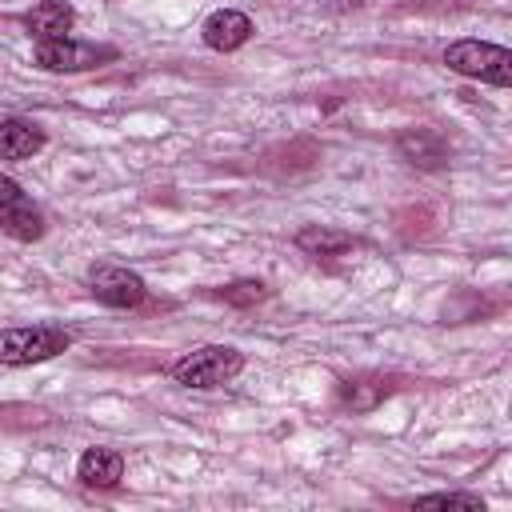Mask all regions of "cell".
<instances>
[{
  "mask_svg": "<svg viewBox=\"0 0 512 512\" xmlns=\"http://www.w3.org/2000/svg\"><path fill=\"white\" fill-rule=\"evenodd\" d=\"M296 248H304L316 260H328V256L348 252L352 248V236L348 232H336V228H324V224H308V228L296 232Z\"/></svg>",
  "mask_w": 512,
  "mask_h": 512,
  "instance_id": "obj_11",
  "label": "cell"
},
{
  "mask_svg": "<svg viewBox=\"0 0 512 512\" xmlns=\"http://www.w3.org/2000/svg\"><path fill=\"white\" fill-rule=\"evenodd\" d=\"M444 64L460 76L508 88L512 84V52L504 44H484V40H456L444 48Z\"/></svg>",
  "mask_w": 512,
  "mask_h": 512,
  "instance_id": "obj_2",
  "label": "cell"
},
{
  "mask_svg": "<svg viewBox=\"0 0 512 512\" xmlns=\"http://www.w3.org/2000/svg\"><path fill=\"white\" fill-rule=\"evenodd\" d=\"M72 344V332L60 324H24V328H0V364H40L60 356Z\"/></svg>",
  "mask_w": 512,
  "mask_h": 512,
  "instance_id": "obj_1",
  "label": "cell"
},
{
  "mask_svg": "<svg viewBox=\"0 0 512 512\" xmlns=\"http://www.w3.org/2000/svg\"><path fill=\"white\" fill-rule=\"evenodd\" d=\"M0 232H8L20 244H32L44 236V212L12 176H0Z\"/></svg>",
  "mask_w": 512,
  "mask_h": 512,
  "instance_id": "obj_4",
  "label": "cell"
},
{
  "mask_svg": "<svg viewBox=\"0 0 512 512\" xmlns=\"http://www.w3.org/2000/svg\"><path fill=\"white\" fill-rule=\"evenodd\" d=\"M400 152L412 156V164H424V168H436L444 160V144L432 132H420V128L400 136Z\"/></svg>",
  "mask_w": 512,
  "mask_h": 512,
  "instance_id": "obj_12",
  "label": "cell"
},
{
  "mask_svg": "<svg viewBox=\"0 0 512 512\" xmlns=\"http://www.w3.org/2000/svg\"><path fill=\"white\" fill-rule=\"evenodd\" d=\"M416 504L420 508H480L484 512V500L480 496H464V492H432V496H420Z\"/></svg>",
  "mask_w": 512,
  "mask_h": 512,
  "instance_id": "obj_14",
  "label": "cell"
},
{
  "mask_svg": "<svg viewBox=\"0 0 512 512\" xmlns=\"http://www.w3.org/2000/svg\"><path fill=\"white\" fill-rule=\"evenodd\" d=\"M44 148V128L24 116L0 120V160H28L32 152Z\"/></svg>",
  "mask_w": 512,
  "mask_h": 512,
  "instance_id": "obj_9",
  "label": "cell"
},
{
  "mask_svg": "<svg viewBox=\"0 0 512 512\" xmlns=\"http://www.w3.org/2000/svg\"><path fill=\"white\" fill-rule=\"evenodd\" d=\"M76 24V12L64 4V0H40L24 12V28L36 36V40H64Z\"/></svg>",
  "mask_w": 512,
  "mask_h": 512,
  "instance_id": "obj_8",
  "label": "cell"
},
{
  "mask_svg": "<svg viewBox=\"0 0 512 512\" xmlns=\"http://www.w3.org/2000/svg\"><path fill=\"white\" fill-rule=\"evenodd\" d=\"M240 368H244V356L232 344H204L184 352L172 364V380L184 388H216V384H228Z\"/></svg>",
  "mask_w": 512,
  "mask_h": 512,
  "instance_id": "obj_3",
  "label": "cell"
},
{
  "mask_svg": "<svg viewBox=\"0 0 512 512\" xmlns=\"http://www.w3.org/2000/svg\"><path fill=\"white\" fill-rule=\"evenodd\" d=\"M88 288L108 308H136L144 300V280L124 264H92L88 268Z\"/></svg>",
  "mask_w": 512,
  "mask_h": 512,
  "instance_id": "obj_6",
  "label": "cell"
},
{
  "mask_svg": "<svg viewBox=\"0 0 512 512\" xmlns=\"http://www.w3.org/2000/svg\"><path fill=\"white\" fill-rule=\"evenodd\" d=\"M220 296H224L228 304H236V308H248V304H256V300H264L268 288H264L260 280H236V284L220 288Z\"/></svg>",
  "mask_w": 512,
  "mask_h": 512,
  "instance_id": "obj_13",
  "label": "cell"
},
{
  "mask_svg": "<svg viewBox=\"0 0 512 512\" xmlns=\"http://www.w3.org/2000/svg\"><path fill=\"white\" fill-rule=\"evenodd\" d=\"M76 476L88 488H116L124 476V456L116 448H88L76 464Z\"/></svg>",
  "mask_w": 512,
  "mask_h": 512,
  "instance_id": "obj_10",
  "label": "cell"
},
{
  "mask_svg": "<svg viewBox=\"0 0 512 512\" xmlns=\"http://www.w3.org/2000/svg\"><path fill=\"white\" fill-rule=\"evenodd\" d=\"M100 60H116V48L80 44L72 36H64V40H40L36 44V64L48 68V72H84V68H96Z\"/></svg>",
  "mask_w": 512,
  "mask_h": 512,
  "instance_id": "obj_5",
  "label": "cell"
},
{
  "mask_svg": "<svg viewBox=\"0 0 512 512\" xmlns=\"http://www.w3.org/2000/svg\"><path fill=\"white\" fill-rule=\"evenodd\" d=\"M200 36H204V44H208L212 52H236V48L252 36V20H248L244 12H236V8H220V12H212V16L204 20Z\"/></svg>",
  "mask_w": 512,
  "mask_h": 512,
  "instance_id": "obj_7",
  "label": "cell"
}]
</instances>
